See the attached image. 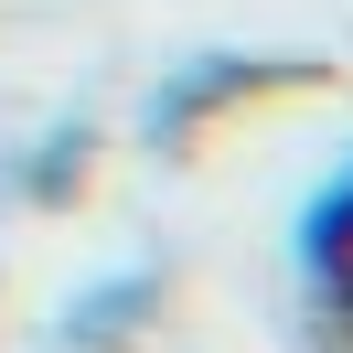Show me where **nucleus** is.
<instances>
[{
    "mask_svg": "<svg viewBox=\"0 0 353 353\" xmlns=\"http://www.w3.org/2000/svg\"><path fill=\"white\" fill-rule=\"evenodd\" d=\"M161 300H172V268L161 257H118V268H97L86 289L54 300V321H43L32 353H139L150 321H161Z\"/></svg>",
    "mask_w": 353,
    "mask_h": 353,
    "instance_id": "nucleus-2",
    "label": "nucleus"
},
{
    "mask_svg": "<svg viewBox=\"0 0 353 353\" xmlns=\"http://www.w3.org/2000/svg\"><path fill=\"white\" fill-rule=\"evenodd\" d=\"M289 257H300V289H310V343H321V353H353V161L300 203Z\"/></svg>",
    "mask_w": 353,
    "mask_h": 353,
    "instance_id": "nucleus-3",
    "label": "nucleus"
},
{
    "mask_svg": "<svg viewBox=\"0 0 353 353\" xmlns=\"http://www.w3.org/2000/svg\"><path fill=\"white\" fill-rule=\"evenodd\" d=\"M310 54H193V65H172L150 86V108H139V139H150L161 161L182 150V139L203 129V118H236L246 97H289V86H310Z\"/></svg>",
    "mask_w": 353,
    "mask_h": 353,
    "instance_id": "nucleus-1",
    "label": "nucleus"
},
{
    "mask_svg": "<svg viewBox=\"0 0 353 353\" xmlns=\"http://www.w3.org/2000/svg\"><path fill=\"white\" fill-rule=\"evenodd\" d=\"M97 172V118H54V129H32L22 150L0 161V193L11 203H43V214H65L75 193H86Z\"/></svg>",
    "mask_w": 353,
    "mask_h": 353,
    "instance_id": "nucleus-4",
    "label": "nucleus"
}]
</instances>
